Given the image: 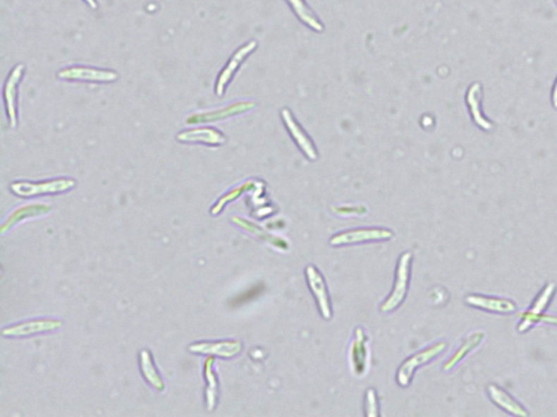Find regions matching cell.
I'll return each instance as SVG.
<instances>
[{
    "instance_id": "obj_1",
    "label": "cell",
    "mask_w": 557,
    "mask_h": 417,
    "mask_svg": "<svg viewBox=\"0 0 557 417\" xmlns=\"http://www.w3.org/2000/svg\"><path fill=\"white\" fill-rule=\"evenodd\" d=\"M77 181L71 178H56L45 181H15L10 184V190L15 195L22 198L59 194L72 190Z\"/></svg>"
},
{
    "instance_id": "obj_2",
    "label": "cell",
    "mask_w": 557,
    "mask_h": 417,
    "mask_svg": "<svg viewBox=\"0 0 557 417\" xmlns=\"http://www.w3.org/2000/svg\"><path fill=\"white\" fill-rule=\"evenodd\" d=\"M256 103L252 100H238L224 107L194 112L186 117L185 123L188 126H205V124L224 121L230 118L244 115L246 112L254 109Z\"/></svg>"
},
{
    "instance_id": "obj_3",
    "label": "cell",
    "mask_w": 557,
    "mask_h": 417,
    "mask_svg": "<svg viewBox=\"0 0 557 417\" xmlns=\"http://www.w3.org/2000/svg\"><path fill=\"white\" fill-rule=\"evenodd\" d=\"M412 253L405 252L400 255L396 270V280L393 289L390 296L380 306V312L388 313L398 308L408 294V284H410V262H412Z\"/></svg>"
},
{
    "instance_id": "obj_4",
    "label": "cell",
    "mask_w": 557,
    "mask_h": 417,
    "mask_svg": "<svg viewBox=\"0 0 557 417\" xmlns=\"http://www.w3.org/2000/svg\"><path fill=\"white\" fill-rule=\"evenodd\" d=\"M57 78L68 82H91V83H114L119 79L115 70L88 67V66H70L57 72Z\"/></svg>"
},
{
    "instance_id": "obj_5",
    "label": "cell",
    "mask_w": 557,
    "mask_h": 417,
    "mask_svg": "<svg viewBox=\"0 0 557 417\" xmlns=\"http://www.w3.org/2000/svg\"><path fill=\"white\" fill-rule=\"evenodd\" d=\"M25 66L17 64L8 74L3 88L4 105L10 128L15 129L18 126V91L22 81Z\"/></svg>"
},
{
    "instance_id": "obj_6",
    "label": "cell",
    "mask_w": 557,
    "mask_h": 417,
    "mask_svg": "<svg viewBox=\"0 0 557 417\" xmlns=\"http://www.w3.org/2000/svg\"><path fill=\"white\" fill-rule=\"evenodd\" d=\"M446 346V342H438V344H434V346H429V348L416 353L408 360L404 361L398 368V375H396L398 385L400 387H408L415 372L422 365L436 358L440 353L444 351Z\"/></svg>"
},
{
    "instance_id": "obj_7",
    "label": "cell",
    "mask_w": 557,
    "mask_h": 417,
    "mask_svg": "<svg viewBox=\"0 0 557 417\" xmlns=\"http://www.w3.org/2000/svg\"><path fill=\"white\" fill-rule=\"evenodd\" d=\"M391 238H393V232L391 230L384 228H364L334 234L329 243L332 246H343L368 241H386Z\"/></svg>"
},
{
    "instance_id": "obj_8",
    "label": "cell",
    "mask_w": 557,
    "mask_h": 417,
    "mask_svg": "<svg viewBox=\"0 0 557 417\" xmlns=\"http://www.w3.org/2000/svg\"><path fill=\"white\" fill-rule=\"evenodd\" d=\"M176 140L182 144H202L212 147L224 145L226 142V135L220 130L206 126L182 130L176 134Z\"/></svg>"
},
{
    "instance_id": "obj_9",
    "label": "cell",
    "mask_w": 557,
    "mask_h": 417,
    "mask_svg": "<svg viewBox=\"0 0 557 417\" xmlns=\"http://www.w3.org/2000/svg\"><path fill=\"white\" fill-rule=\"evenodd\" d=\"M256 47H257V43H256L255 41L250 42V43H246L244 44L243 46H240V47L236 50L235 53L231 56L229 61L226 62V65L222 68L221 71L218 74L216 84H214V93H216V95H224L226 86H228V84L231 81L232 78H233L235 72L238 71L240 66L243 64L245 58L255 50Z\"/></svg>"
},
{
    "instance_id": "obj_10",
    "label": "cell",
    "mask_w": 557,
    "mask_h": 417,
    "mask_svg": "<svg viewBox=\"0 0 557 417\" xmlns=\"http://www.w3.org/2000/svg\"><path fill=\"white\" fill-rule=\"evenodd\" d=\"M305 274L308 286H310V290L312 291L316 303H317L320 314H322L324 320H331V304H330V298H329L328 290H326V284L324 282V277L322 276L319 270L314 266H312V265H308L307 267H306Z\"/></svg>"
},
{
    "instance_id": "obj_11",
    "label": "cell",
    "mask_w": 557,
    "mask_h": 417,
    "mask_svg": "<svg viewBox=\"0 0 557 417\" xmlns=\"http://www.w3.org/2000/svg\"><path fill=\"white\" fill-rule=\"evenodd\" d=\"M350 368L356 376H362L368 368L369 352L367 346V337L362 328H356L354 338L350 344Z\"/></svg>"
},
{
    "instance_id": "obj_12",
    "label": "cell",
    "mask_w": 557,
    "mask_h": 417,
    "mask_svg": "<svg viewBox=\"0 0 557 417\" xmlns=\"http://www.w3.org/2000/svg\"><path fill=\"white\" fill-rule=\"evenodd\" d=\"M61 326V322L58 320H50V318L34 320L4 328L1 334L5 337L32 336V334H42V332H54V330H59Z\"/></svg>"
},
{
    "instance_id": "obj_13",
    "label": "cell",
    "mask_w": 557,
    "mask_h": 417,
    "mask_svg": "<svg viewBox=\"0 0 557 417\" xmlns=\"http://www.w3.org/2000/svg\"><path fill=\"white\" fill-rule=\"evenodd\" d=\"M188 351L196 354L231 358L242 351V344L238 340L216 341V342H197L188 346Z\"/></svg>"
},
{
    "instance_id": "obj_14",
    "label": "cell",
    "mask_w": 557,
    "mask_h": 417,
    "mask_svg": "<svg viewBox=\"0 0 557 417\" xmlns=\"http://www.w3.org/2000/svg\"><path fill=\"white\" fill-rule=\"evenodd\" d=\"M281 116L284 123H286V128H288V132H290V136L294 138V141L298 144V147L302 150V153L307 156L308 159H317V150L314 148V144L310 141V138H308L307 134L302 131L300 124L294 119L292 112H290L288 108H284V109L281 110Z\"/></svg>"
},
{
    "instance_id": "obj_15",
    "label": "cell",
    "mask_w": 557,
    "mask_h": 417,
    "mask_svg": "<svg viewBox=\"0 0 557 417\" xmlns=\"http://www.w3.org/2000/svg\"><path fill=\"white\" fill-rule=\"evenodd\" d=\"M50 210H51V206L45 203H31L20 206V207L16 208L5 220L1 226V234H5L8 230L11 229L12 226L23 222V220L39 217V216L48 214Z\"/></svg>"
},
{
    "instance_id": "obj_16",
    "label": "cell",
    "mask_w": 557,
    "mask_h": 417,
    "mask_svg": "<svg viewBox=\"0 0 557 417\" xmlns=\"http://www.w3.org/2000/svg\"><path fill=\"white\" fill-rule=\"evenodd\" d=\"M231 222H233L234 224H236L238 228H240V229H243L244 231L248 232V234H252V236H256V238H260L262 241L267 242V243L274 246V248H280V250H286V248H288V242H286V240L269 234V232L262 229V226H257V224H254V222H248V220L244 219V218L242 217H238V216H233V217L231 218Z\"/></svg>"
},
{
    "instance_id": "obj_17",
    "label": "cell",
    "mask_w": 557,
    "mask_h": 417,
    "mask_svg": "<svg viewBox=\"0 0 557 417\" xmlns=\"http://www.w3.org/2000/svg\"><path fill=\"white\" fill-rule=\"evenodd\" d=\"M465 302L472 308L481 310H490V312L513 313L516 310L514 303L504 298H488L484 296H468L465 298Z\"/></svg>"
},
{
    "instance_id": "obj_18",
    "label": "cell",
    "mask_w": 557,
    "mask_h": 417,
    "mask_svg": "<svg viewBox=\"0 0 557 417\" xmlns=\"http://www.w3.org/2000/svg\"><path fill=\"white\" fill-rule=\"evenodd\" d=\"M466 100L475 123H476L479 128H481V129L484 130V131H490V130H492L493 124L491 123V122L482 115V112H481L480 83H474L470 86V90L467 92Z\"/></svg>"
},
{
    "instance_id": "obj_19",
    "label": "cell",
    "mask_w": 557,
    "mask_h": 417,
    "mask_svg": "<svg viewBox=\"0 0 557 417\" xmlns=\"http://www.w3.org/2000/svg\"><path fill=\"white\" fill-rule=\"evenodd\" d=\"M488 390L493 402L502 408L503 410L508 411V413L516 415V416H528V413L525 411L522 406H519L512 397L508 396L504 390L498 388L496 385H490Z\"/></svg>"
},
{
    "instance_id": "obj_20",
    "label": "cell",
    "mask_w": 557,
    "mask_h": 417,
    "mask_svg": "<svg viewBox=\"0 0 557 417\" xmlns=\"http://www.w3.org/2000/svg\"><path fill=\"white\" fill-rule=\"evenodd\" d=\"M140 365H141L142 374H143L144 378L146 379V382L150 386L154 387L156 390H164V382H162L161 377L159 376L157 370H156L149 351H142L141 354H140Z\"/></svg>"
},
{
    "instance_id": "obj_21",
    "label": "cell",
    "mask_w": 557,
    "mask_h": 417,
    "mask_svg": "<svg viewBox=\"0 0 557 417\" xmlns=\"http://www.w3.org/2000/svg\"><path fill=\"white\" fill-rule=\"evenodd\" d=\"M484 339V332H477L475 334H470V337H467L464 341H463V344H460V348L458 349V351L451 356L450 360L446 363V364L443 365V370H451L453 368H454L455 365L458 364L462 358H465L467 353L470 352V351L474 350L479 344H480L481 340Z\"/></svg>"
},
{
    "instance_id": "obj_22",
    "label": "cell",
    "mask_w": 557,
    "mask_h": 417,
    "mask_svg": "<svg viewBox=\"0 0 557 417\" xmlns=\"http://www.w3.org/2000/svg\"><path fill=\"white\" fill-rule=\"evenodd\" d=\"M214 362V358L209 356V358H206L205 363H204V374H205L206 382H207L206 401H207V409L209 411L214 410L218 398L217 376L214 375V370H212Z\"/></svg>"
},
{
    "instance_id": "obj_23",
    "label": "cell",
    "mask_w": 557,
    "mask_h": 417,
    "mask_svg": "<svg viewBox=\"0 0 557 417\" xmlns=\"http://www.w3.org/2000/svg\"><path fill=\"white\" fill-rule=\"evenodd\" d=\"M288 1L290 3V7H293L294 11H295L300 20H302L310 29L316 32L324 31L322 24L320 23L316 16L312 13V10L306 6L304 0H288Z\"/></svg>"
},
{
    "instance_id": "obj_24",
    "label": "cell",
    "mask_w": 557,
    "mask_h": 417,
    "mask_svg": "<svg viewBox=\"0 0 557 417\" xmlns=\"http://www.w3.org/2000/svg\"><path fill=\"white\" fill-rule=\"evenodd\" d=\"M254 186H255L254 181H246L244 182L243 184H240V186L232 188L231 191L224 194V196H221V198L217 200V203L212 206V210H210V212H212V214H220L226 204L231 203V202L235 200L236 198H240V196L242 195L244 192L250 191V190H252Z\"/></svg>"
},
{
    "instance_id": "obj_25",
    "label": "cell",
    "mask_w": 557,
    "mask_h": 417,
    "mask_svg": "<svg viewBox=\"0 0 557 417\" xmlns=\"http://www.w3.org/2000/svg\"><path fill=\"white\" fill-rule=\"evenodd\" d=\"M522 318V322L518 326L519 332H525L528 330L531 325L536 324V322H546V324L555 325L557 326V318L554 316H549V315L534 314V313L525 312L522 315H519Z\"/></svg>"
},
{
    "instance_id": "obj_26",
    "label": "cell",
    "mask_w": 557,
    "mask_h": 417,
    "mask_svg": "<svg viewBox=\"0 0 557 417\" xmlns=\"http://www.w3.org/2000/svg\"><path fill=\"white\" fill-rule=\"evenodd\" d=\"M555 290L554 284H548L546 288L543 289V291L539 294L538 298L534 302V306L531 308L530 312L534 314H541L543 310H546L548 306L549 302L552 298L553 292Z\"/></svg>"
},
{
    "instance_id": "obj_27",
    "label": "cell",
    "mask_w": 557,
    "mask_h": 417,
    "mask_svg": "<svg viewBox=\"0 0 557 417\" xmlns=\"http://www.w3.org/2000/svg\"><path fill=\"white\" fill-rule=\"evenodd\" d=\"M365 409H366L367 417L379 416L378 398H377V394L376 391H374V389L369 388L368 390H367Z\"/></svg>"
},
{
    "instance_id": "obj_28",
    "label": "cell",
    "mask_w": 557,
    "mask_h": 417,
    "mask_svg": "<svg viewBox=\"0 0 557 417\" xmlns=\"http://www.w3.org/2000/svg\"><path fill=\"white\" fill-rule=\"evenodd\" d=\"M259 286H254V288L250 289V290L240 294V296L234 298L233 300L231 301V306H240V304L247 302L250 298H255V296L259 294Z\"/></svg>"
},
{
    "instance_id": "obj_29",
    "label": "cell",
    "mask_w": 557,
    "mask_h": 417,
    "mask_svg": "<svg viewBox=\"0 0 557 417\" xmlns=\"http://www.w3.org/2000/svg\"><path fill=\"white\" fill-rule=\"evenodd\" d=\"M332 210L336 214L343 216V214H362V212H366V208L357 206V207H336Z\"/></svg>"
},
{
    "instance_id": "obj_30",
    "label": "cell",
    "mask_w": 557,
    "mask_h": 417,
    "mask_svg": "<svg viewBox=\"0 0 557 417\" xmlns=\"http://www.w3.org/2000/svg\"><path fill=\"white\" fill-rule=\"evenodd\" d=\"M552 104L553 107H554L555 109H557V80L556 82H555L554 87H553Z\"/></svg>"
},
{
    "instance_id": "obj_31",
    "label": "cell",
    "mask_w": 557,
    "mask_h": 417,
    "mask_svg": "<svg viewBox=\"0 0 557 417\" xmlns=\"http://www.w3.org/2000/svg\"><path fill=\"white\" fill-rule=\"evenodd\" d=\"M84 1H85L92 9H97L98 5L97 3H96V0H84Z\"/></svg>"
},
{
    "instance_id": "obj_32",
    "label": "cell",
    "mask_w": 557,
    "mask_h": 417,
    "mask_svg": "<svg viewBox=\"0 0 557 417\" xmlns=\"http://www.w3.org/2000/svg\"><path fill=\"white\" fill-rule=\"evenodd\" d=\"M556 4H557V0H556Z\"/></svg>"
}]
</instances>
